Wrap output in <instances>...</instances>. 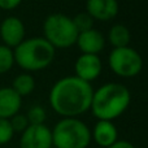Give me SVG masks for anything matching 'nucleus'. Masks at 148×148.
Segmentation results:
<instances>
[{
    "label": "nucleus",
    "instance_id": "nucleus-1",
    "mask_svg": "<svg viewBox=\"0 0 148 148\" xmlns=\"http://www.w3.org/2000/svg\"><path fill=\"white\" fill-rule=\"evenodd\" d=\"M92 90L90 82L78 77H65L53 84L49 92L52 109L64 117H75L91 107Z\"/></svg>",
    "mask_w": 148,
    "mask_h": 148
},
{
    "label": "nucleus",
    "instance_id": "nucleus-2",
    "mask_svg": "<svg viewBox=\"0 0 148 148\" xmlns=\"http://www.w3.org/2000/svg\"><path fill=\"white\" fill-rule=\"evenodd\" d=\"M130 100L127 87L120 83H105L94 91L90 109L99 120L112 121L127 109Z\"/></svg>",
    "mask_w": 148,
    "mask_h": 148
},
{
    "label": "nucleus",
    "instance_id": "nucleus-3",
    "mask_svg": "<svg viewBox=\"0 0 148 148\" xmlns=\"http://www.w3.org/2000/svg\"><path fill=\"white\" fill-rule=\"evenodd\" d=\"M55 47L46 38L23 39L14 48V62L27 72L46 69L55 59Z\"/></svg>",
    "mask_w": 148,
    "mask_h": 148
},
{
    "label": "nucleus",
    "instance_id": "nucleus-4",
    "mask_svg": "<svg viewBox=\"0 0 148 148\" xmlns=\"http://www.w3.org/2000/svg\"><path fill=\"white\" fill-rule=\"evenodd\" d=\"M90 142V129L75 117L62 118L52 130V144L55 148H87Z\"/></svg>",
    "mask_w": 148,
    "mask_h": 148
},
{
    "label": "nucleus",
    "instance_id": "nucleus-5",
    "mask_svg": "<svg viewBox=\"0 0 148 148\" xmlns=\"http://www.w3.org/2000/svg\"><path fill=\"white\" fill-rule=\"evenodd\" d=\"M44 38L55 48H68L77 43L78 30L70 17L61 13L51 14L43 23Z\"/></svg>",
    "mask_w": 148,
    "mask_h": 148
},
{
    "label": "nucleus",
    "instance_id": "nucleus-6",
    "mask_svg": "<svg viewBox=\"0 0 148 148\" xmlns=\"http://www.w3.org/2000/svg\"><path fill=\"white\" fill-rule=\"evenodd\" d=\"M109 66L117 75L131 78L140 73L143 60L140 55L131 47L114 48L109 55Z\"/></svg>",
    "mask_w": 148,
    "mask_h": 148
},
{
    "label": "nucleus",
    "instance_id": "nucleus-7",
    "mask_svg": "<svg viewBox=\"0 0 148 148\" xmlns=\"http://www.w3.org/2000/svg\"><path fill=\"white\" fill-rule=\"evenodd\" d=\"M52 131L46 125H29L22 131L20 148H52Z\"/></svg>",
    "mask_w": 148,
    "mask_h": 148
},
{
    "label": "nucleus",
    "instance_id": "nucleus-8",
    "mask_svg": "<svg viewBox=\"0 0 148 148\" xmlns=\"http://www.w3.org/2000/svg\"><path fill=\"white\" fill-rule=\"evenodd\" d=\"M0 38L4 46L16 48L25 39V26L20 18L10 16L0 23Z\"/></svg>",
    "mask_w": 148,
    "mask_h": 148
},
{
    "label": "nucleus",
    "instance_id": "nucleus-9",
    "mask_svg": "<svg viewBox=\"0 0 148 148\" xmlns=\"http://www.w3.org/2000/svg\"><path fill=\"white\" fill-rule=\"evenodd\" d=\"M75 77L83 79L86 82H91L96 79L101 72V60L97 55L83 53L75 61Z\"/></svg>",
    "mask_w": 148,
    "mask_h": 148
},
{
    "label": "nucleus",
    "instance_id": "nucleus-10",
    "mask_svg": "<svg viewBox=\"0 0 148 148\" xmlns=\"http://www.w3.org/2000/svg\"><path fill=\"white\" fill-rule=\"evenodd\" d=\"M86 12L94 20L109 21L118 13L117 0H87Z\"/></svg>",
    "mask_w": 148,
    "mask_h": 148
},
{
    "label": "nucleus",
    "instance_id": "nucleus-11",
    "mask_svg": "<svg viewBox=\"0 0 148 148\" xmlns=\"http://www.w3.org/2000/svg\"><path fill=\"white\" fill-rule=\"evenodd\" d=\"M77 44H78L79 49H81L83 53L97 55L104 48L105 40H104L103 34L92 27V29H90V30L82 31V33L78 34Z\"/></svg>",
    "mask_w": 148,
    "mask_h": 148
},
{
    "label": "nucleus",
    "instance_id": "nucleus-12",
    "mask_svg": "<svg viewBox=\"0 0 148 148\" xmlns=\"http://www.w3.org/2000/svg\"><path fill=\"white\" fill-rule=\"evenodd\" d=\"M22 104V97L12 87L0 88V118L9 120L17 114Z\"/></svg>",
    "mask_w": 148,
    "mask_h": 148
},
{
    "label": "nucleus",
    "instance_id": "nucleus-13",
    "mask_svg": "<svg viewBox=\"0 0 148 148\" xmlns=\"http://www.w3.org/2000/svg\"><path fill=\"white\" fill-rule=\"evenodd\" d=\"M117 136H118V131L112 121L99 120V122L94 127V133H92L91 138H94V140L100 147L108 148L109 146H112L114 142H117Z\"/></svg>",
    "mask_w": 148,
    "mask_h": 148
},
{
    "label": "nucleus",
    "instance_id": "nucleus-14",
    "mask_svg": "<svg viewBox=\"0 0 148 148\" xmlns=\"http://www.w3.org/2000/svg\"><path fill=\"white\" fill-rule=\"evenodd\" d=\"M109 42L114 48H120V47H127L130 43V31L126 26L123 25H114L109 30Z\"/></svg>",
    "mask_w": 148,
    "mask_h": 148
},
{
    "label": "nucleus",
    "instance_id": "nucleus-15",
    "mask_svg": "<svg viewBox=\"0 0 148 148\" xmlns=\"http://www.w3.org/2000/svg\"><path fill=\"white\" fill-rule=\"evenodd\" d=\"M12 88L20 95L22 96H27L35 88V79H34L33 75L30 74H20L17 75L14 79H13L12 83Z\"/></svg>",
    "mask_w": 148,
    "mask_h": 148
},
{
    "label": "nucleus",
    "instance_id": "nucleus-16",
    "mask_svg": "<svg viewBox=\"0 0 148 148\" xmlns=\"http://www.w3.org/2000/svg\"><path fill=\"white\" fill-rule=\"evenodd\" d=\"M14 64V55L12 48L0 44V74L9 72Z\"/></svg>",
    "mask_w": 148,
    "mask_h": 148
},
{
    "label": "nucleus",
    "instance_id": "nucleus-17",
    "mask_svg": "<svg viewBox=\"0 0 148 148\" xmlns=\"http://www.w3.org/2000/svg\"><path fill=\"white\" fill-rule=\"evenodd\" d=\"M72 20H73L74 25H75L77 30H78V33L90 30V29H92V26H94V18L87 12L79 13V14H77L74 18H72Z\"/></svg>",
    "mask_w": 148,
    "mask_h": 148
},
{
    "label": "nucleus",
    "instance_id": "nucleus-18",
    "mask_svg": "<svg viewBox=\"0 0 148 148\" xmlns=\"http://www.w3.org/2000/svg\"><path fill=\"white\" fill-rule=\"evenodd\" d=\"M26 117H27L29 125H43L46 121V110L40 105H35L29 109Z\"/></svg>",
    "mask_w": 148,
    "mask_h": 148
},
{
    "label": "nucleus",
    "instance_id": "nucleus-19",
    "mask_svg": "<svg viewBox=\"0 0 148 148\" xmlns=\"http://www.w3.org/2000/svg\"><path fill=\"white\" fill-rule=\"evenodd\" d=\"M13 135H14V131H13L12 126H10L9 120L0 118V146L10 142Z\"/></svg>",
    "mask_w": 148,
    "mask_h": 148
},
{
    "label": "nucleus",
    "instance_id": "nucleus-20",
    "mask_svg": "<svg viewBox=\"0 0 148 148\" xmlns=\"http://www.w3.org/2000/svg\"><path fill=\"white\" fill-rule=\"evenodd\" d=\"M9 122H10V126H12L14 133H22L29 126L27 117H26L25 114H20V113H17V114H14L13 117H10Z\"/></svg>",
    "mask_w": 148,
    "mask_h": 148
},
{
    "label": "nucleus",
    "instance_id": "nucleus-21",
    "mask_svg": "<svg viewBox=\"0 0 148 148\" xmlns=\"http://www.w3.org/2000/svg\"><path fill=\"white\" fill-rule=\"evenodd\" d=\"M22 0H0V9L12 10L21 4Z\"/></svg>",
    "mask_w": 148,
    "mask_h": 148
},
{
    "label": "nucleus",
    "instance_id": "nucleus-22",
    "mask_svg": "<svg viewBox=\"0 0 148 148\" xmlns=\"http://www.w3.org/2000/svg\"><path fill=\"white\" fill-rule=\"evenodd\" d=\"M108 148H135V147L127 140H117Z\"/></svg>",
    "mask_w": 148,
    "mask_h": 148
}]
</instances>
